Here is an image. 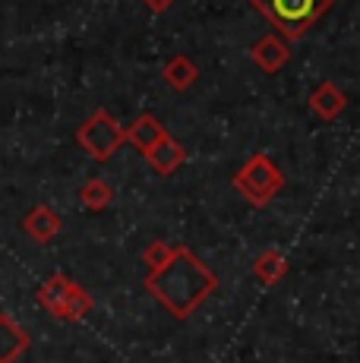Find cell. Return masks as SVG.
Masks as SVG:
<instances>
[{
  "label": "cell",
  "instance_id": "1",
  "mask_svg": "<svg viewBox=\"0 0 360 363\" xmlns=\"http://www.w3.org/2000/svg\"><path fill=\"white\" fill-rule=\"evenodd\" d=\"M145 288L162 300L174 316H190L215 291V272L206 269L186 250H174L162 265L152 269V275L145 278Z\"/></svg>",
  "mask_w": 360,
  "mask_h": 363
},
{
  "label": "cell",
  "instance_id": "2",
  "mask_svg": "<svg viewBox=\"0 0 360 363\" xmlns=\"http://www.w3.org/2000/svg\"><path fill=\"white\" fill-rule=\"evenodd\" d=\"M250 4L272 19L275 29L285 32V38H300L329 10L332 0H250Z\"/></svg>",
  "mask_w": 360,
  "mask_h": 363
},
{
  "label": "cell",
  "instance_id": "3",
  "mask_svg": "<svg viewBox=\"0 0 360 363\" xmlns=\"http://www.w3.org/2000/svg\"><path fill=\"white\" fill-rule=\"evenodd\" d=\"M76 143L95 158V162H108L123 143V127L108 114V111H95L76 133Z\"/></svg>",
  "mask_w": 360,
  "mask_h": 363
},
{
  "label": "cell",
  "instance_id": "4",
  "mask_svg": "<svg viewBox=\"0 0 360 363\" xmlns=\"http://www.w3.org/2000/svg\"><path fill=\"white\" fill-rule=\"evenodd\" d=\"M234 186L250 202H269L281 190V174L269 155H253L250 162L240 167L237 177H234Z\"/></svg>",
  "mask_w": 360,
  "mask_h": 363
},
{
  "label": "cell",
  "instance_id": "5",
  "mask_svg": "<svg viewBox=\"0 0 360 363\" xmlns=\"http://www.w3.org/2000/svg\"><path fill=\"white\" fill-rule=\"evenodd\" d=\"M41 303H45V310H51L54 316L60 319H82L89 310H92V297L86 294L82 288H76V284H70L64 275H54L47 278V284L38 291Z\"/></svg>",
  "mask_w": 360,
  "mask_h": 363
},
{
  "label": "cell",
  "instance_id": "6",
  "mask_svg": "<svg viewBox=\"0 0 360 363\" xmlns=\"http://www.w3.org/2000/svg\"><path fill=\"white\" fill-rule=\"evenodd\" d=\"M250 57H253V64L259 67L262 73H279V69L291 60L288 41L279 38V35H266V38H259L250 48Z\"/></svg>",
  "mask_w": 360,
  "mask_h": 363
},
{
  "label": "cell",
  "instance_id": "7",
  "mask_svg": "<svg viewBox=\"0 0 360 363\" xmlns=\"http://www.w3.org/2000/svg\"><path fill=\"white\" fill-rule=\"evenodd\" d=\"M145 162H149V167L155 174L168 177V174H174L177 167L186 162V152H184V145H180V143H174L171 136H164L162 143L155 145V149L145 152Z\"/></svg>",
  "mask_w": 360,
  "mask_h": 363
},
{
  "label": "cell",
  "instance_id": "8",
  "mask_svg": "<svg viewBox=\"0 0 360 363\" xmlns=\"http://www.w3.org/2000/svg\"><path fill=\"white\" fill-rule=\"evenodd\" d=\"M164 136H168V130H164L162 121H158V117H152V114H140L133 121V127L123 130V139H130V143H133L136 149L142 152V155L149 149H155V145L162 143Z\"/></svg>",
  "mask_w": 360,
  "mask_h": 363
},
{
  "label": "cell",
  "instance_id": "9",
  "mask_svg": "<svg viewBox=\"0 0 360 363\" xmlns=\"http://www.w3.org/2000/svg\"><path fill=\"white\" fill-rule=\"evenodd\" d=\"M310 108H313L322 121H335V117L348 108V99H344V92L335 89L332 82H322V86L310 95Z\"/></svg>",
  "mask_w": 360,
  "mask_h": 363
},
{
  "label": "cell",
  "instance_id": "10",
  "mask_svg": "<svg viewBox=\"0 0 360 363\" xmlns=\"http://www.w3.org/2000/svg\"><path fill=\"white\" fill-rule=\"evenodd\" d=\"M26 347H29L26 332L10 316H0V363H16Z\"/></svg>",
  "mask_w": 360,
  "mask_h": 363
},
{
  "label": "cell",
  "instance_id": "11",
  "mask_svg": "<svg viewBox=\"0 0 360 363\" xmlns=\"http://www.w3.org/2000/svg\"><path fill=\"white\" fill-rule=\"evenodd\" d=\"M23 228L29 231L35 240H51L54 234L60 231V215L54 212V208H47V206H38L35 212H29L26 215V221H23Z\"/></svg>",
  "mask_w": 360,
  "mask_h": 363
},
{
  "label": "cell",
  "instance_id": "12",
  "mask_svg": "<svg viewBox=\"0 0 360 363\" xmlns=\"http://www.w3.org/2000/svg\"><path fill=\"white\" fill-rule=\"evenodd\" d=\"M196 79H199V69L190 57H184V54H174V57L164 64V82H168L171 89H177V92L190 89Z\"/></svg>",
  "mask_w": 360,
  "mask_h": 363
},
{
  "label": "cell",
  "instance_id": "13",
  "mask_svg": "<svg viewBox=\"0 0 360 363\" xmlns=\"http://www.w3.org/2000/svg\"><path fill=\"white\" fill-rule=\"evenodd\" d=\"M253 272H256V278H259L262 284H275L288 272V262H285V256H281V253L269 250V253H262L259 259H256Z\"/></svg>",
  "mask_w": 360,
  "mask_h": 363
},
{
  "label": "cell",
  "instance_id": "14",
  "mask_svg": "<svg viewBox=\"0 0 360 363\" xmlns=\"http://www.w3.org/2000/svg\"><path fill=\"white\" fill-rule=\"evenodd\" d=\"M79 199L86 208H95V212H99V208H105L108 202L114 199V190H111L105 180H89V184L79 190Z\"/></svg>",
  "mask_w": 360,
  "mask_h": 363
},
{
  "label": "cell",
  "instance_id": "15",
  "mask_svg": "<svg viewBox=\"0 0 360 363\" xmlns=\"http://www.w3.org/2000/svg\"><path fill=\"white\" fill-rule=\"evenodd\" d=\"M171 253H174V250H168V247H162V243H155V247H149V250H145V262H149L152 269H155V265H162V262L168 259Z\"/></svg>",
  "mask_w": 360,
  "mask_h": 363
},
{
  "label": "cell",
  "instance_id": "16",
  "mask_svg": "<svg viewBox=\"0 0 360 363\" xmlns=\"http://www.w3.org/2000/svg\"><path fill=\"white\" fill-rule=\"evenodd\" d=\"M145 6H149L152 13H164V10H171L174 6V0H142Z\"/></svg>",
  "mask_w": 360,
  "mask_h": 363
}]
</instances>
